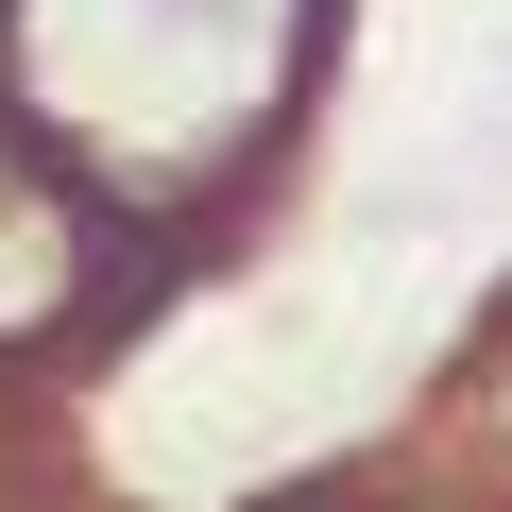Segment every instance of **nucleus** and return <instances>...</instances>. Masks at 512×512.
I'll use <instances>...</instances> for the list:
<instances>
[{
    "mask_svg": "<svg viewBox=\"0 0 512 512\" xmlns=\"http://www.w3.org/2000/svg\"><path fill=\"white\" fill-rule=\"evenodd\" d=\"M120 308V188H86L35 120H0V359H52Z\"/></svg>",
    "mask_w": 512,
    "mask_h": 512,
    "instance_id": "2",
    "label": "nucleus"
},
{
    "mask_svg": "<svg viewBox=\"0 0 512 512\" xmlns=\"http://www.w3.org/2000/svg\"><path fill=\"white\" fill-rule=\"evenodd\" d=\"M444 427H461V478H478V495H512V325L478 342V376L444 393Z\"/></svg>",
    "mask_w": 512,
    "mask_h": 512,
    "instance_id": "3",
    "label": "nucleus"
},
{
    "mask_svg": "<svg viewBox=\"0 0 512 512\" xmlns=\"http://www.w3.org/2000/svg\"><path fill=\"white\" fill-rule=\"evenodd\" d=\"M291 35V0H18V103L86 188H154L274 120Z\"/></svg>",
    "mask_w": 512,
    "mask_h": 512,
    "instance_id": "1",
    "label": "nucleus"
}]
</instances>
